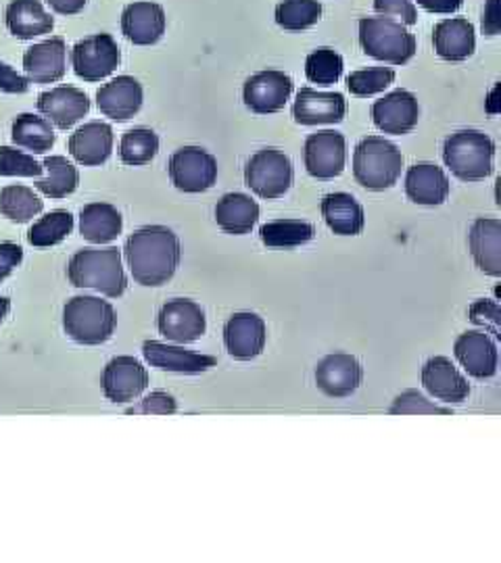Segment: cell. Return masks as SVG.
Returning <instances> with one entry per match:
<instances>
[{"label": "cell", "mask_w": 501, "mask_h": 563, "mask_svg": "<svg viewBox=\"0 0 501 563\" xmlns=\"http://www.w3.org/2000/svg\"><path fill=\"white\" fill-rule=\"evenodd\" d=\"M123 257L134 280L157 288L172 280L181 265V239L167 225H144L128 236Z\"/></svg>", "instance_id": "obj_1"}, {"label": "cell", "mask_w": 501, "mask_h": 563, "mask_svg": "<svg viewBox=\"0 0 501 563\" xmlns=\"http://www.w3.org/2000/svg\"><path fill=\"white\" fill-rule=\"evenodd\" d=\"M67 278L76 288H92L111 299H118L128 288L118 246L81 249L69 260Z\"/></svg>", "instance_id": "obj_2"}, {"label": "cell", "mask_w": 501, "mask_h": 563, "mask_svg": "<svg viewBox=\"0 0 501 563\" xmlns=\"http://www.w3.org/2000/svg\"><path fill=\"white\" fill-rule=\"evenodd\" d=\"M443 162L458 180H484L493 174L495 142L481 130H458L443 142Z\"/></svg>", "instance_id": "obj_3"}, {"label": "cell", "mask_w": 501, "mask_h": 563, "mask_svg": "<svg viewBox=\"0 0 501 563\" xmlns=\"http://www.w3.org/2000/svg\"><path fill=\"white\" fill-rule=\"evenodd\" d=\"M118 316L109 301L92 295H80L63 307V330L78 344L97 346L109 341L116 332Z\"/></svg>", "instance_id": "obj_4"}, {"label": "cell", "mask_w": 501, "mask_h": 563, "mask_svg": "<svg viewBox=\"0 0 501 563\" xmlns=\"http://www.w3.org/2000/svg\"><path fill=\"white\" fill-rule=\"evenodd\" d=\"M403 153L397 144L381 136L360 141L353 153V176L366 190H389L400 180Z\"/></svg>", "instance_id": "obj_5"}, {"label": "cell", "mask_w": 501, "mask_h": 563, "mask_svg": "<svg viewBox=\"0 0 501 563\" xmlns=\"http://www.w3.org/2000/svg\"><path fill=\"white\" fill-rule=\"evenodd\" d=\"M360 44L363 53L372 59L389 65H405L416 55V36L391 18H361Z\"/></svg>", "instance_id": "obj_6"}, {"label": "cell", "mask_w": 501, "mask_h": 563, "mask_svg": "<svg viewBox=\"0 0 501 563\" xmlns=\"http://www.w3.org/2000/svg\"><path fill=\"white\" fill-rule=\"evenodd\" d=\"M293 163L279 148H263L244 165V181L261 199H281L293 186Z\"/></svg>", "instance_id": "obj_7"}, {"label": "cell", "mask_w": 501, "mask_h": 563, "mask_svg": "<svg viewBox=\"0 0 501 563\" xmlns=\"http://www.w3.org/2000/svg\"><path fill=\"white\" fill-rule=\"evenodd\" d=\"M167 172L170 180L181 192L199 195L214 188L218 180V162L200 146H182L170 157Z\"/></svg>", "instance_id": "obj_8"}, {"label": "cell", "mask_w": 501, "mask_h": 563, "mask_svg": "<svg viewBox=\"0 0 501 563\" xmlns=\"http://www.w3.org/2000/svg\"><path fill=\"white\" fill-rule=\"evenodd\" d=\"M121 63L118 42L109 34H95L76 42L72 48V67L84 81H100L109 78Z\"/></svg>", "instance_id": "obj_9"}, {"label": "cell", "mask_w": 501, "mask_h": 563, "mask_svg": "<svg viewBox=\"0 0 501 563\" xmlns=\"http://www.w3.org/2000/svg\"><path fill=\"white\" fill-rule=\"evenodd\" d=\"M305 169L316 180H335L345 172L347 142L341 132L322 130L305 141Z\"/></svg>", "instance_id": "obj_10"}, {"label": "cell", "mask_w": 501, "mask_h": 563, "mask_svg": "<svg viewBox=\"0 0 501 563\" xmlns=\"http://www.w3.org/2000/svg\"><path fill=\"white\" fill-rule=\"evenodd\" d=\"M293 95V80L279 69L253 74L242 86V101L258 115H272L284 109Z\"/></svg>", "instance_id": "obj_11"}, {"label": "cell", "mask_w": 501, "mask_h": 563, "mask_svg": "<svg viewBox=\"0 0 501 563\" xmlns=\"http://www.w3.org/2000/svg\"><path fill=\"white\" fill-rule=\"evenodd\" d=\"M161 336L167 341L188 344L197 342L207 330V318L200 305L188 299H172L165 302L157 316Z\"/></svg>", "instance_id": "obj_12"}, {"label": "cell", "mask_w": 501, "mask_h": 563, "mask_svg": "<svg viewBox=\"0 0 501 563\" xmlns=\"http://www.w3.org/2000/svg\"><path fill=\"white\" fill-rule=\"evenodd\" d=\"M149 386V372L137 357L120 355L105 365L102 393L111 402L139 399Z\"/></svg>", "instance_id": "obj_13"}, {"label": "cell", "mask_w": 501, "mask_h": 563, "mask_svg": "<svg viewBox=\"0 0 501 563\" xmlns=\"http://www.w3.org/2000/svg\"><path fill=\"white\" fill-rule=\"evenodd\" d=\"M421 120V104L410 90H395L372 104L374 125L393 136L410 134Z\"/></svg>", "instance_id": "obj_14"}, {"label": "cell", "mask_w": 501, "mask_h": 563, "mask_svg": "<svg viewBox=\"0 0 501 563\" xmlns=\"http://www.w3.org/2000/svg\"><path fill=\"white\" fill-rule=\"evenodd\" d=\"M167 18L163 7L151 0L130 2L121 13V34L137 46H153L163 38Z\"/></svg>", "instance_id": "obj_15"}, {"label": "cell", "mask_w": 501, "mask_h": 563, "mask_svg": "<svg viewBox=\"0 0 501 563\" xmlns=\"http://www.w3.org/2000/svg\"><path fill=\"white\" fill-rule=\"evenodd\" d=\"M268 328L258 313L242 311L235 313L224 325V344L226 351L241 362L255 360L265 349Z\"/></svg>", "instance_id": "obj_16"}, {"label": "cell", "mask_w": 501, "mask_h": 563, "mask_svg": "<svg viewBox=\"0 0 501 563\" xmlns=\"http://www.w3.org/2000/svg\"><path fill=\"white\" fill-rule=\"evenodd\" d=\"M363 367L349 353L326 355L316 367V384L326 397H349L361 386Z\"/></svg>", "instance_id": "obj_17"}, {"label": "cell", "mask_w": 501, "mask_h": 563, "mask_svg": "<svg viewBox=\"0 0 501 563\" xmlns=\"http://www.w3.org/2000/svg\"><path fill=\"white\" fill-rule=\"evenodd\" d=\"M39 111L44 120L51 121L59 130H69L84 120L90 111L88 95L74 86H57L39 97Z\"/></svg>", "instance_id": "obj_18"}, {"label": "cell", "mask_w": 501, "mask_h": 563, "mask_svg": "<svg viewBox=\"0 0 501 563\" xmlns=\"http://www.w3.org/2000/svg\"><path fill=\"white\" fill-rule=\"evenodd\" d=\"M454 353H456V360L461 363V367L472 378L487 380L498 374V362H500L498 344L487 332L481 330L464 332L454 344Z\"/></svg>", "instance_id": "obj_19"}, {"label": "cell", "mask_w": 501, "mask_h": 563, "mask_svg": "<svg viewBox=\"0 0 501 563\" xmlns=\"http://www.w3.org/2000/svg\"><path fill=\"white\" fill-rule=\"evenodd\" d=\"M144 92L141 81L132 76H118L102 84L97 92V107L105 118L113 121L132 120L142 109Z\"/></svg>", "instance_id": "obj_20"}, {"label": "cell", "mask_w": 501, "mask_h": 563, "mask_svg": "<svg viewBox=\"0 0 501 563\" xmlns=\"http://www.w3.org/2000/svg\"><path fill=\"white\" fill-rule=\"evenodd\" d=\"M347 115V101L341 92H318L301 88L293 102V118L301 125H335Z\"/></svg>", "instance_id": "obj_21"}, {"label": "cell", "mask_w": 501, "mask_h": 563, "mask_svg": "<svg viewBox=\"0 0 501 563\" xmlns=\"http://www.w3.org/2000/svg\"><path fill=\"white\" fill-rule=\"evenodd\" d=\"M142 355L151 363V367L176 374H203L218 365V360L214 355H203L195 351H186L184 346L160 341H144Z\"/></svg>", "instance_id": "obj_22"}, {"label": "cell", "mask_w": 501, "mask_h": 563, "mask_svg": "<svg viewBox=\"0 0 501 563\" xmlns=\"http://www.w3.org/2000/svg\"><path fill=\"white\" fill-rule=\"evenodd\" d=\"M23 69L30 84H55L67 71V46L63 38H48L30 46L23 55Z\"/></svg>", "instance_id": "obj_23"}, {"label": "cell", "mask_w": 501, "mask_h": 563, "mask_svg": "<svg viewBox=\"0 0 501 563\" xmlns=\"http://www.w3.org/2000/svg\"><path fill=\"white\" fill-rule=\"evenodd\" d=\"M69 155L84 167L109 162L113 153V128L105 121H90L69 136Z\"/></svg>", "instance_id": "obj_24"}, {"label": "cell", "mask_w": 501, "mask_h": 563, "mask_svg": "<svg viewBox=\"0 0 501 563\" xmlns=\"http://www.w3.org/2000/svg\"><path fill=\"white\" fill-rule=\"evenodd\" d=\"M422 386L445 402H464L470 395V384L447 357H431L422 365Z\"/></svg>", "instance_id": "obj_25"}, {"label": "cell", "mask_w": 501, "mask_h": 563, "mask_svg": "<svg viewBox=\"0 0 501 563\" xmlns=\"http://www.w3.org/2000/svg\"><path fill=\"white\" fill-rule=\"evenodd\" d=\"M433 46L443 60L460 63L477 51V27L464 18H449L433 27Z\"/></svg>", "instance_id": "obj_26"}, {"label": "cell", "mask_w": 501, "mask_h": 563, "mask_svg": "<svg viewBox=\"0 0 501 563\" xmlns=\"http://www.w3.org/2000/svg\"><path fill=\"white\" fill-rule=\"evenodd\" d=\"M449 192V178L435 163H416L405 174V195L416 205L437 207L447 201Z\"/></svg>", "instance_id": "obj_27"}, {"label": "cell", "mask_w": 501, "mask_h": 563, "mask_svg": "<svg viewBox=\"0 0 501 563\" xmlns=\"http://www.w3.org/2000/svg\"><path fill=\"white\" fill-rule=\"evenodd\" d=\"M7 30L20 41L46 36L55 27V18L44 9L41 0H11L4 11Z\"/></svg>", "instance_id": "obj_28"}, {"label": "cell", "mask_w": 501, "mask_h": 563, "mask_svg": "<svg viewBox=\"0 0 501 563\" xmlns=\"http://www.w3.org/2000/svg\"><path fill=\"white\" fill-rule=\"evenodd\" d=\"M470 255L482 274L501 276V222L498 218H479L468 234Z\"/></svg>", "instance_id": "obj_29"}, {"label": "cell", "mask_w": 501, "mask_h": 563, "mask_svg": "<svg viewBox=\"0 0 501 563\" xmlns=\"http://www.w3.org/2000/svg\"><path fill=\"white\" fill-rule=\"evenodd\" d=\"M322 218L339 236H358L366 225L363 207L347 192H333L322 199Z\"/></svg>", "instance_id": "obj_30"}, {"label": "cell", "mask_w": 501, "mask_h": 563, "mask_svg": "<svg viewBox=\"0 0 501 563\" xmlns=\"http://www.w3.org/2000/svg\"><path fill=\"white\" fill-rule=\"evenodd\" d=\"M258 220H260V205L249 195L230 192V195H224L216 205V222L226 234H235V236L249 234Z\"/></svg>", "instance_id": "obj_31"}, {"label": "cell", "mask_w": 501, "mask_h": 563, "mask_svg": "<svg viewBox=\"0 0 501 563\" xmlns=\"http://www.w3.org/2000/svg\"><path fill=\"white\" fill-rule=\"evenodd\" d=\"M123 230V218L120 211L109 202H90L81 207L80 234L84 241L92 244L113 242Z\"/></svg>", "instance_id": "obj_32"}, {"label": "cell", "mask_w": 501, "mask_h": 563, "mask_svg": "<svg viewBox=\"0 0 501 563\" xmlns=\"http://www.w3.org/2000/svg\"><path fill=\"white\" fill-rule=\"evenodd\" d=\"M11 141L15 146L30 151L32 155H44L55 146L57 134L51 121L34 113H21L11 123Z\"/></svg>", "instance_id": "obj_33"}, {"label": "cell", "mask_w": 501, "mask_h": 563, "mask_svg": "<svg viewBox=\"0 0 501 563\" xmlns=\"http://www.w3.org/2000/svg\"><path fill=\"white\" fill-rule=\"evenodd\" d=\"M46 178L36 180V188L48 199H65L78 190L80 184V172L67 157L51 155L42 163Z\"/></svg>", "instance_id": "obj_34"}, {"label": "cell", "mask_w": 501, "mask_h": 563, "mask_svg": "<svg viewBox=\"0 0 501 563\" xmlns=\"http://www.w3.org/2000/svg\"><path fill=\"white\" fill-rule=\"evenodd\" d=\"M44 209L41 197L21 184H11L0 190V213L13 223H28Z\"/></svg>", "instance_id": "obj_35"}, {"label": "cell", "mask_w": 501, "mask_h": 563, "mask_svg": "<svg viewBox=\"0 0 501 563\" xmlns=\"http://www.w3.org/2000/svg\"><path fill=\"white\" fill-rule=\"evenodd\" d=\"M316 228L301 220H276L263 223L260 228V239L265 246L272 249H291L314 241Z\"/></svg>", "instance_id": "obj_36"}, {"label": "cell", "mask_w": 501, "mask_h": 563, "mask_svg": "<svg viewBox=\"0 0 501 563\" xmlns=\"http://www.w3.org/2000/svg\"><path fill=\"white\" fill-rule=\"evenodd\" d=\"M160 153V136L149 128H132L121 136L120 159L123 165H146Z\"/></svg>", "instance_id": "obj_37"}, {"label": "cell", "mask_w": 501, "mask_h": 563, "mask_svg": "<svg viewBox=\"0 0 501 563\" xmlns=\"http://www.w3.org/2000/svg\"><path fill=\"white\" fill-rule=\"evenodd\" d=\"M74 230V216L65 209H57L46 213L39 222L34 223L28 232V242L32 246H55L65 241Z\"/></svg>", "instance_id": "obj_38"}, {"label": "cell", "mask_w": 501, "mask_h": 563, "mask_svg": "<svg viewBox=\"0 0 501 563\" xmlns=\"http://www.w3.org/2000/svg\"><path fill=\"white\" fill-rule=\"evenodd\" d=\"M276 23L282 30L301 32L309 30L322 20L320 0H282L276 7Z\"/></svg>", "instance_id": "obj_39"}, {"label": "cell", "mask_w": 501, "mask_h": 563, "mask_svg": "<svg viewBox=\"0 0 501 563\" xmlns=\"http://www.w3.org/2000/svg\"><path fill=\"white\" fill-rule=\"evenodd\" d=\"M345 60L335 48L322 46L318 51L309 53L305 59V76L312 84L318 86H333L341 80Z\"/></svg>", "instance_id": "obj_40"}, {"label": "cell", "mask_w": 501, "mask_h": 563, "mask_svg": "<svg viewBox=\"0 0 501 563\" xmlns=\"http://www.w3.org/2000/svg\"><path fill=\"white\" fill-rule=\"evenodd\" d=\"M395 81V71L391 67H372L349 74L347 88L353 97H374L384 92Z\"/></svg>", "instance_id": "obj_41"}, {"label": "cell", "mask_w": 501, "mask_h": 563, "mask_svg": "<svg viewBox=\"0 0 501 563\" xmlns=\"http://www.w3.org/2000/svg\"><path fill=\"white\" fill-rule=\"evenodd\" d=\"M42 163L18 151L15 146H0V176L2 178H41Z\"/></svg>", "instance_id": "obj_42"}, {"label": "cell", "mask_w": 501, "mask_h": 563, "mask_svg": "<svg viewBox=\"0 0 501 563\" xmlns=\"http://www.w3.org/2000/svg\"><path fill=\"white\" fill-rule=\"evenodd\" d=\"M389 411L395 416H449V413H454L451 407H443L437 402L428 401L421 390H414V388L401 393Z\"/></svg>", "instance_id": "obj_43"}, {"label": "cell", "mask_w": 501, "mask_h": 563, "mask_svg": "<svg viewBox=\"0 0 501 563\" xmlns=\"http://www.w3.org/2000/svg\"><path fill=\"white\" fill-rule=\"evenodd\" d=\"M468 318L470 322L482 325L484 330H489L498 341L501 339V307L500 302L487 301V299H479L472 302L468 309Z\"/></svg>", "instance_id": "obj_44"}, {"label": "cell", "mask_w": 501, "mask_h": 563, "mask_svg": "<svg viewBox=\"0 0 501 563\" xmlns=\"http://www.w3.org/2000/svg\"><path fill=\"white\" fill-rule=\"evenodd\" d=\"M374 11L382 18H391L403 25L418 23V9L412 0H374Z\"/></svg>", "instance_id": "obj_45"}, {"label": "cell", "mask_w": 501, "mask_h": 563, "mask_svg": "<svg viewBox=\"0 0 501 563\" xmlns=\"http://www.w3.org/2000/svg\"><path fill=\"white\" fill-rule=\"evenodd\" d=\"M176 411H178V402H176V399H174L172 395H167V393H163V390H155V393L146 395V397L142 399L141 405L128 409L130 416H132V413H142V416H172V413H176Z\"/></svg>", "instance_id": "obj_46"}, {"label": "cell", "mask_w": 501, "mask_h": 563, "mask_svg": "<svg viewBox=\"0 0 501 563\" xmlns=\"http://www.w3.org/2000/svg\"><path fill=\"white\" fill-rule=\"evenodd\" d=\"M0 90L7 95H25L30 90V80L9 63L0 60Z\"/></svg>", "instance_id": "obj_47"}, {"label": "cell", "mask_w": 501, "mask_h": 563, "mask_svg": "<svg viewBox=\"0 0 501 563\" xmlns=\"http://www.w3.org/2000/svg\"><path fill=\"white\" fill-rule=\"evenodd\" d=\"M23 262V249L15 242H0V284L7 280Z\"/></svg>", "instance_id": "obj_48"}, {"label": "cell", "mask_w": 501, "mask_h": 563, "mask_svg": "<svg viewBox=\"0 0 501 563\" xmlns=\"http://www.w3.org/2000/svg\"><path fill=\"white\" fill-rule=\"evenodd\" d=\"M481 30L484 36H500L501 34V0H484L482 9Z\"/></svg>", "instance_id": "obj_49"}, {"label": "cell", "mask_w": 501, "mask_h": 563, "mask_svg": "<svg viewBox=\"0 0 501 563\" xmlns=\"http://www.w3.org/2000/svg\"><path fill=\"white\" fill-rule=\"evenodd\" d=\"M424 11L428 13H437V15H451L456 11H460L464 0H418Z\"/></svg>", "instance_id": "obj_50"}, {"label": "cell", "mask_w": 501, "mask_h": 563, "mask_svg": "<svg viewBox=\"0 0 501 563\" xmlns=\"http://www.w3.org/2000/svg\"><path fill=\"white\" fill-rule=\"evenodd\" d=\"M46 4L59 15H78L88 0H46Z\"/></svg>", "instance_id": "obj_51"}, {"label": "cell", "mask_w": 501, "mask_h": 563, "mask_svg": "<svg viewBox=\"0 0 501 563\" xmlns=\"http://www.w3.org/2000/svg\"><path fill=\"white\" fill-rule=\"evenodd\" d=\"M500 90L501 84H495V88L489 92V101H487V111L491 115H498L500 113Z\"/></svg>", "instance_id": "obj_52"}, {"label": "cell", "mask_w": 501, "mask_h": 563, "mask_svg": "<svg viewBox=\"0 0 501 563\" xmlns=\"http://www.w3.org/2000/svg\"><path fill=\"white\" fill-rule=\"evenodd\" d=\"M9 311H11V301L7 297H0V323L4 322Z\"/></svg>", "instance_id": "obj_53"}]
</instances>
